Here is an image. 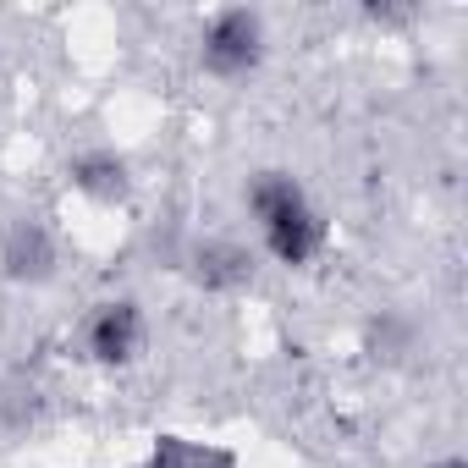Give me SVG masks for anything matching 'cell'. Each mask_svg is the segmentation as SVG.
Wrapping results in <instances>:
<instances>
[{
    "label": "cell",
    "mask_w": 468,
    "mask_h": 468,
    "mask_svg": "<svg viewBox=\"0 0 468 468\" xmlns=\"http://www.w3.org/2000/svg\"><path fill=\"white\" fill-rule=\"evenodd\" d=\"M243 209H249V220L260 226V249H265L276 265H287V271L314 265V260L325 254V243H331L325 209H320V204L309 198V187H303L292 171H282V165H265V171H254V176L243 182Z\"/></svg>",
    "instance_id": "1"
},
{
    "label": "cell",
    "mask_w": 468,
    "mask_h": 468,
    "mask_svg": "<svg viewBox=\"0 0 468 468\" xmlns=\"http://www.w3.org/2000/svg\"><path fill=\"white\" fill-rule=\"evenodd\" d=\"M271 56V28H265V12L254 6H220L204 17L198 28V67L215 78V83H243L265 67Z\"/></svg>",
    "instance_id": "2"
},
{
    "label": "cell",
    "mask_w": 468,
    "mask_h": 468,
    "mask_svg": "<svg viewBox=\"0 0 468 468\" xmlns=\"http://www.w3.org/2000/svg\"><path fill=\"white\" fill-rule=\"evenodd\" d=\"M78 347H83V358L100 364V369H127V364H138L144 347H149V314H144V303L127 298V292L100 298V303L83 314V325H78Z\"/></svg>",
    "instance_id": "3"
},
{
    "label": "cell",
    "mask_w": 468,
    "mask_h": 468,
    "mask_svg": "<svg viewBox=\"0 0 468 468\" xmlns=\"http://www.w3.org/2000/svg\"><path fill=\"white\" fill-rule=\"evenodd\" d=\"M56 271H61V238L45 215L23 209L0 226V276L12 287H50Z\"/></svg>",
    "instance_id": "4"
},
{
    "label": "cell",
    "mask_w": 468,
    "mask_h": 468,
    "mask_svg": "<svg viewBox=\"0 0 468 468\" xmlns=\"http://www.w3.org/2000/svg\"><path fill=\"white\" fill-rule=\"evenodd\" d=\"M182 276L209 292V298H231V292H249L260 282V254L243 243V238H193L182 254H176Z\"/></svg>",
    "instance_id": "5"
},
{
    "label": "cell",
    "mask_w": 468,
    "mask_h": 468,
    "mask_svg": "<svg viewBox=\"0 0 468 468\" xmlns=\"http://www.w3.org/2000/svg\"><path fill=\"white\" fill-rule=\"evenodd\" d=\"M67 182H72V193H83V198H89V204H100V209L127 204V198H133V187H138L133 160H127L122 149H111V144L78 149V154L67 160Z\"/></svg>",
    "instance_id": "6"
},
{
    "label": "cell",
    "mask_w": 468,
    "mask_h": 468,
    "mask_svg": "<svg viewBox=\"0 0 468 468\" xmlns=\"http://www.w3.org/2000/svg\"><path fill=\"white\" fill-rule=\"evenodd\" d=\"M127 468H243L238 452L220 446V441H198V435H182V430H160L149 441V452Z\"/></svg>",
    "instance_id": "7"
},
{
    "label": "cell",
    "mask_w": 468,
    "mask_h": 468,
    "mask_svg": "<svg viewBox=\"0 0 468 468\" xmlns=\"http://www.w3.org/2000/svg\"><path fill=\"white\" fill-rule=\"evenodd\" d=\"M364 347H369L380 364H397V358H408V353L419 347V325H413L408 314H397V309H380V314L364 325Z\"/></svg>",
    "instance_id": "8"
},
{
    "label": "cell",
    "mask_w": 468,
    "mask_h": 468,
    "mask_svg": "<svg viewBox=\"0 0 468 468\" xmlns=\"http://www.w3.org/2000/svg\"><path fill=\"white\" fill-rule=\"evenodd\" d=\"M34 419H39V391L23 380H0V435H17Z\"/></svg>",
    "instance_id": "9"
},
{
    "label": "cell",
    "mask_w": 468,
    "mask_h": 468,
    "mask_svg": "<svg viewBox=\"0 0 468 468\" xmlns=\"http://www.w3.org/2000/svg\"><path fill=\"white\" fill-rule=\"evenodd\" d=\"M424 468H468V457H457V452H446V457H430Z\"/></svg>",
    "instance_id": "10"
}]
</instances>
